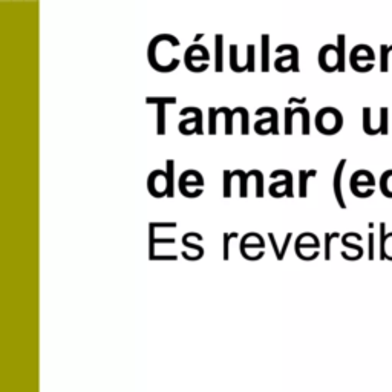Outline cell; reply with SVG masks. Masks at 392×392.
Returning <instances> with one entry per match:
<instances>
[{
    "mask_svg": "<svg viewBox=\"0 0 392 392\" xmlns=\"http://www.w3.org/2000/svg\"><path fill=\"white\" fill-rule=\"evenodd\" d=\"M337 54H339V72L345 71V35H339V43H337Z\"/></svg>",
    "mask_w": 392,
    "mask_h": 392,
    "instance_id": "obj_20",
    "label": "cell"
},
{
    "mask_svg": "<svg viewBox=\"0 0 392 392\" xmlns=\"http://www.w3.org/2000/svg\"><path fill=\"white\" fill-rule=\"evenodd\" d=\"M268 238H270V242H271V245H273V250H274V254H276V259L279 257V254H281V250H279V245H278V242H276V238H274V233H268Z\"/></svg>",
    "mask_w": 392,
    "mask_h": 392,
    "instance_id": "obj_39",
    "label": "cell"
},
{
    "mask_svg": "<svg viewBox=\"0 0 392 392\" xmlns=\"http://www.w3.org/2000/svg\"><path fill=\"white\" fill-rule=\"evenodd\" d=\"M264 51H262V71H268V35H264Z\"/></svg>",
    "mask_w": 392,
    "mask_h": 392,
    "instance_id": "obj_32",
    "label": "cell"
},
{
    "mask_svg": "<svg viewBox=\"0 0 392 392\" xmlns=\"http://www.w3.org/2000/svg\"><path fill=\"white\" fill-rule=\"evenodd\" d=\"M256 178V196L257 198H264V175L260 170H253Z\"/></svg>",
    "mask_w": 392,
    "mask_h": 392,
    "instance_id": "obj_29",
    "label": "cell"
},
{
    "mask_svg": "<svg viewBox=\"0 0 392 392\" xmlns=\"http://www.w3.org/2000/svg\"><path fill=\"white\" fill-rule=\"evenodd\" d=\"M317 175L316 169H311V170H299V196L300 198H306L308 196V179L309 178H314Z\"/></svg>",
    "mask_w": 392,
    "mask_h": 392,
    "instance_id": "obj_13",
    "label": "cell"
},
{
    "mask_svg": "<svg viewBox=\"0 0 392 392\" xmlns=\"http://www.w3.org/2000/svg\"><path fill=\"white\" fill-rule=\"evenodd\" d=\"M340 238V233L334 231V233H325V260L331 259V241Z\"/></svg>",
    "mask_w": 392,
    "mask_h": 392,
    "instance_id": "obj_24",
    "label": "cell"
},
{
    "mask_svg": "<svg viewBox=\"0 0 392 392\" xmlns=\"http://www.w3.org/2000/svg\"><path fill=\"white\" fill-rule=\"evenodd\" d=\"M319 64L326 72H334L339 69V54L337 46L325 45L319 52Z\"/></svg>",
    "mask_w": 392,
    "mask_h": 392,
    "instance_id": "obj_9",
    "label": "cell"
},
{
    "mask_svg": "<svg viewBox=\"0 0 392 392\" xmlns=\"http://www.w3.org/2000/svg\"><path fill=\"white\" fill-rule=\"evenodd\" d=\"M291 239H293V233H287L285 241H284V247H282V250H281V260H284L285 253H287V250H288V244L291 242Z\"/></svg>",
    "mask_w": 392,
    "mask_h": 392,
    "instance_id": "obj_38",
    "label": "cell"
},
{
    "mask_svg": "<svg viewBox=\"0 0 392 392\" xmlns=\"http://www.w3.org/2000/svg\"><path fill=\"white\" fill-rule=\"evenodd\" d=\"M182 245H185V247H188V248H191V250H194L196 253H198L201 257L204 256V248L201 247V245H196V244H193V242H190V239L187 238V234H184L182 236Z\"/></svg>",
    "mask_w": 392,
    "mask_h": 392,
    "instance_id": "obj_33",
    "label": "cell"
},
{
    "mask_svg": "<svg viewBox=\"0 0 392 392\" xmlns=\"http://www.w3.org/2000/svg\"><path fill=\"white\" fill-rule=\"evenodd\" d=\"M173 172H175V161L173 160H167L166 161V173H167V196H169V198H173V196H175Z\"/></svg>",
    "mask_w": 392,
    "mask_h": 392,
    "instance_id": "obj_17",
    "label": "cell"
},
{
    "mask_svg": "<svg viewBox=\"0 0 392 392\" xmlns=\"http://www.w3.org/2000/svg\"><path fill=\"white\" fill-rule=\"evenodd\" d=\"M380 259L392 260V231L386 234V244H384V250L380 253Z\"/></svg>",
    "mask_w": 392,
    "mask_h": 392,
    "instance_id": "obj_22",
    "label": "cell"
},
{
    "mask_svg": "<svg viewBox=\"0 0 392 392\" xmlns=\"http://www.w3.org/2000/svg\"><path fill=\"white\" fill-rule=\"evenodd\" d=\"M188 113H193V118L191 120H185V121H181L178 129L182 135H191V134H196V135H203L204 134V129H203V112L200 107H184L179 115L184 116V115H188Z\"/></svg>",
    "mask_w": 392,
    "mask_h": 392,
    "instance_id": "obj_2",
    "label": "cell"
},
{
    "mask_svg": "<svg viewBox=\"0 0 392 392\" xmlns=\"http://www.w3.org/2000/svg\"><path fill=\"white\" fill-rule=\"evenodd\" d=\"M178 187L179 191L185 196V198H191V193H190V187L194 188H204V178L198 170H185L178 181Z\"/></svg>",
    "mask_w": 392,
    "mask_h": 392,
    "instance_id": "obj_7",
    "label": "cell"
},
{
    "mask_svg": "<svg viewBox=\"0 0 392 392\" xmlns=\"http://www.w3.org/2000/svg\"><path fill=\"white\" fill-rule=\"evenodd\" d=\"M236 45L234 46H231V51H230V54H231V61H230V64H231V68H233V71H236V72H241V71H245L244 68H241V66H238V61H236Z\"/></svg>",
    "mask_w": 392,
    "mask_h": 392,
    "instance_id": "obj_36",
    "label": "cell"
},
{
    "mask_svg": "<svg viewBox=\"0 0 392 392\" xmlns=\"http://www.w3.org/2000/svg\"><path fill=\"white\" fill-rule=\"evenodd\" d=\"M368 259L374 260V233H369V253H368Z\"/></svg>",
    "mask_w": 392,
    "mask_h": 392,
    "instance_id": "obj_40",
    "label": "cell"
},
{
    "mask_svg": "<svg viewBox=\"0 0 392 392\" xmlns=\"http://www.w3.org/2000/svg\"><path fill=\"white\" fill-rule=\"evenodd\" d=\"M343 126V116L336 107H323L316 115V127L323 135H336Z\"/></svg>",
    "mask_w": 392,
    "mask_h": 392,
    "instance_id": "obj_1",
    "label": "cell"
},
{
    "mask_svg": "<svg viewBox=\"0 0 392 392\" xmlns=\"http://www.w3.org/2000/svg\"><path fill=\"white\" fill-rule=\"evenodd\" d=\"M380 134L387 135V107H380Z\"/></svg>",
    "mask_w": 392,
    "mask_h": 392,
    "instance_id": "obj_30",
    "label": "cell"
},
{
    "mask_svg": "<svg viewBox=\"0 0 392 392\" xmlns=\"http://www.w3.org/2000/svg\"><path fill=\"white\" fill-rule=\"evenodd\" d=\"M209 115H210L209 134H210V135H215V134H216V115H218V109L210 107V109H209Z\"/></svg>",
    "mask_w": 392,
    "mask_h": 392,
    "instance_id": "obj_31",
    "label": "cell"
},
{
    "mask_svg": "<svg viewBox=\"0 0 392 392\" xmlns=\"http://www.w3.org/2000/svg\"><path fill=\"white\" fill-rule=\"evenodd\" d=\"M241 116H242V127H241V134L242 135H248L250 127H248V112L245 107H241Z\"/></svg>",
    "mask_w": 392,
    "mask_h": 392,
    "instance_id": "obj_34",
    "label": "cell"
},
{
    "mask_svg": "<svg viewBox=\"0 0 392 392\" xmlns=\"http://www.w3.org/2000/svg\"><path fill=\"white\" fill-rule=\"evenodd\" d=\"M233 175L239 176V196L241 198H247L248 196V178L253 175L251 170L248 173H245L244 170H234Z\"/></svg>",
    "mask_w": 392,
    "mask_h": 392,
    "instance_id": "obj_15",
    "label": "cell"
},
{
    "mask_svg": "<svg viewBox=\"0 0 392 392\" xmlns=\"http://www.w3.org/2000/svg\"><path fill=\"white\" fill-rule=\"evenodd\" d=\"M345 166H346V160H340L337 167H336V172H334V179H333V190H334V196H336V201L339 204L340 209H346V203L343 200V191H342V176H343V170H345Z\"/></svg>",
    "mask_w": 392,
    "mask_h": 392,
    "instance_id": "obj_11",
    "label": "cell"
},
{
    "mask_svg": "<svg viewBox=\"0 0 392 392\" xmlns=\"http://www.w3.org/2000/svg\"><path fill=\"white\" fill-rule=\"evenodd\" d=\"M380 190L386 198H392V170L383 172L380 178Z\"/></svg>",
    "mask_w": 392,
    "mask_h": 392,
    "instance_id": "obj_16",
    "label": "cell"
},
{
    "mask_svg": "<svg viewBox=\"0 0 392 392\" xmlns=\"http://www.w3.org/2000/svg\"><path fill=\"white\" fill-rule=\"evenodd\" d=\"M238 238V233L236 231H233V233H224V236H222V239H224V260H228L230 259V241H233V239H236Z\"/></svg>",
    "mask_w": 392,
    "mask_h": 392,
    "instance_id": "obj_23",
    "label": "cell"
},
{
    "mask_svg": "<svg viewBox=\"0 0 392 392\" xmlns=\"http://www.w3.org/2000/svg\"><path fill=\"white\" fill-rule=\"evenodd\" d=\"M375 185V178L369 170H357L356 173H352L349 179V188L352 194L360 198V187H374Z\"/></svg>",
    "mask_w": 392,
    "mask_h": 392,
    "instance_id": "obj_8",
    "label": "cell"
},
{
    "mask_svg": "<svg viewBox=\"0 0 392 392\" xmlns=\"http://www.w3.org/2000/svg\"><path fill=\"white\" fill-rule=\"evenodd\" d=\"M349 61H351V66L354 68L357 72H366V69L363 68L362 63H374L375 61V55H374V51L371 49V46L368 45H357L354 46V49L351 51V55H349Z\"/></svg>",
    "mask_w": 392,
    "mask_h": 392,
    "instance_id": "obj_5",
    "label": "cell"
},
{
    "mask_svg": "<svg viewBox=\"0 0 392 392\" xmlns=\"http://www.w3.org/2000/svg\"><path fill=\"white\" fill-rule=\"evenodd\" d=\"M218 112L225 115V135H231L233 134V124H231L233 123V116H234V113L239 112V107L233 109V110L228 109V107H219Z\"/></svg>",
    "mask_w": 392,
    "mask_h": 392,
    "instance_id": "obj_18",
    "label": "cell"
},
{
    "mask_svg": "<svg viewBox=\"0 0 392 392\" xmlns=\"http://www.w3.org/2000/svg\"><path fill=\"white\" fill-rule=\"evenodd\" d=\"M296 110L287 107L285 109V135H291L293 134V116H294Z\"/></svg>",
    "mask_w": 392,
    "mask_h": 392,
    "instance_id": "obj_28",
    "label": "cell"
},
{
    "mask_svg": "<svg viewBox=\"0 0 392 392\" xmlns=\"http://www.w3.org/2000/svg\"><path fill=\"white\" fill-rule=\"evenodd\" d=\"M380 71L387 72L389 71V46L381 45L380 46Z\"/></svg>",
    "mask_w": 392,
    "mask_h": 392,
    "instance_id": "obj_21",
    "label": "cell"
},
{
    "mask_svg": "<svg viewBox=\"0 0 392 392\" xmlns=\"http://www.w3.org/2000/svg\"><path fill=\"white\" fill-rule=\"evenodd\" d=\"M342 244H343L345 247L351 248V250H354V251H357L360 257L363 256V248H362L360 245H357V244H352V242H349V239H348L346 236H342Z\"/></svg>",
    "mask_w": 392,
    "mask_h": 392,
    "instance_id": "obj_35",
    "label": "cell"
},
{
    "mask_svg": "<svg viewBox=\"0 0 392 392\" xmlns=\"http://www.w3.org/2000/svg\"><path fill=\"white\" fill-rule=\"evenodd\" d=\"M216 72L222 71V35H216Z\"/></svg>",
    "mask_w": 392,
    "mask_h": 392,
    "instance_id": "obj_25",
    "label": "cell"
},
{
    "mask_svg": "<svg viewBox=\"0 0 392 392\" xmlns=\"http://www.w3.org/2000/svg\"><path fill=\"white\" fill-rule=\"evenodd\" d=\"M305 233H302L300 236H297L296 239V244H294V251L296 250H302V248H306V250H319L320 248V242H319V238L314 236L309 242H305Z\"/></svg>",
    "mask_w": 392,
    "mask_h": 392,
    "instance_id": "obj_14",
    "label": "cell"
},
{
    "mask_svg": "<svg viewBox=\"0 0 392 392\" xmlns=\"http://www.w3.org/2000/svg\"><path fill=\"white\" fill-rule=\"evenodd\" d=\"M146 103H155L158 104V116H156V134L160 137L166 134V110L164 106L172 103H176V98H146Z\"/></svg>",
    "mask_w": 392,
    "mask_h": 392,
    "instance_id": "obj_10",
    "label": "cell"
},
{
    "mask_svg": "<svg viewBox=\"0 0 392 392\" xmlns=\"http://www.w3.org/2000/svg\"><path fill=\"white\" fill-rule=\"evenodd\" d=\"M147 190L153 198L167 196V173L163 170H153L147 178Z\"/></svg>",
    "mask_w": 392,
    "mask_h": 392,
    "instance_id": "obj_6",
    "label": "cell"
},
{
    "mask_svg": "<svg viewBox=\"0 0 392 392\" xmlns=\"http://www.w3.org/2000/svg\"><path fill=\"white\" fill-rule=\"evenodd\" d=\"M282 176L284 179L281 181H276L274 184L270 185L268 191L270 194L273 196V198H282V196H285L284 193H279L278 188H285L287 190V198H293L294 196V190H293V173L290 170H285V169H278L274 170L271 173V178H279Z\"/></svg>",
    "mask_w": 392,
    "mask_h": 392,
    "instance_id": "obj_4",
    "label": "cell"
},
{
    "mask_svg": "<svg viewBox=\"0 0 392 392\" xmlns=\"http://www.w3.org/2000/svg\"><path fill=\"white\" fill-rule=\"evenodd\" d=\"M253 49H254V46L250 45L248 46V63H247V69L248 71H254V61H253L254 60V51Z\"/></svg>",
    "mask_w": 392,
    "mask_h": 392,
    "instance_id": "obj_37",
    "label": "cell"
},
{
    "mask_svg": "<svg viewBox=\"0 0 392 392\" xmlns=\"http://www.w3.org/2000/svg\"><path fill=\"white\" fill-rule=\"evenodd\" d=\"M302 115V135H309V112L305 107H299Z\"/></svg>",
    "mask_w": 392,
    "mask_h": 392,
    "instance_id": "obj_27",
    "label": "cell"
},
{
    "mask_svg": "<svg viewBox=\"0 0 392 392\" xmlns=\"http://www.w3.org/2000/svg\"><path fill=\"white\" fill-rule=\"evenodd\" d=\"M233 172L224 170V198H230L231 196V179H233Z\"/></svg>",
    "mask_w": 392,
    "mask_h": 392,
    "instance_id": "obj_26",
    "label": "cell"
},
{
    "mask_svg": "<svg viewBox=\"0 0 392 392\" xmlns=\"http://www.w3.org/2000/svg\"><path fill=\"white\" fill-rule=\"evenodd\" d=\"M264 113H268L270 116L265 120H260L254 124V129L259 135H267V134H271V135H279V113L278 110L274 107H259L256 110V115H264Z\"/></svg>",
    "mask_w": 392,
    "mask_h": 392,
    "instance_id": "obj_3",
    "label": "cell"
},
{
    "mask_svg": "<svg viewBox=\"0 0 392 392\" xmlns=\"http://www.w3.org/2000/svg\"><path fill=\"white\" fill-rule=\"evenodd\" d=\"M264 250L265 248V242L262 239L260 234L251 231V233H247L245 236L241 239V244H239V251L242 254V257H245V254L248 253V250Z\"/></svg>",
    "mask_w": 392,
    "mask_h": 392,
    "instance_id": "obj_12",
    "label": "cell"
},
{
    "mask_svg": "<svg viewBox=\"0 0 392 392\" xmlns=\"http://www.w3.org/2000/svg\"><path fill=\"white\" fill-rule=\"evenodd\" d=\"M363 130L366 135L369 137H374V135H378L380 130L372 127V123H371V109L369 107H365L363 109Z\"/></svg>",
    "mask_w": 392,
    "mask_h": 392,
    "instance_id": "obj_19",
    "label": "cell"
}]
</instances>
